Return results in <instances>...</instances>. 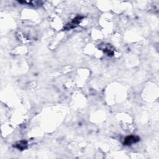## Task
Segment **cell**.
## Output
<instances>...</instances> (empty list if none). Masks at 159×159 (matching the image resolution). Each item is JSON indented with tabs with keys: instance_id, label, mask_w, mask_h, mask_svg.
Returning <instances> with one entry per match:
<instances>
[{
	"instance_id": "obj_1",
	"label": "cell",
	"mask_w": 159,
	"mask_h": 159,
	"mask_svg": "<svg viewBox=\"0 0 159 159\" xmlns=\"http://www.w3.org/2000/svg\"><path fill=\"white\" fill-rule=\"evenodd\" d=\"M139 141H140L139 137L136 135H129L126 137L123 144L125 146H131L132 144L138 142Z\"/></svg>"
},
{
	"instance_id": "obj_2",
	"label": "cell",
	"mask_w": 159,
	"mask_h": 159,
	"mask_svg": "<svg viewBox=\"0 0 159 159\" xmlns=\"http://www.w3.org/2000/svg\"><path fill=\"white\" fill-rule=\"evenodd\" d=\"M83 18V17L81 16H77L75 18H74L73 20H72V21L69 24H67L66 26L65 29H70L75 27L77 26V24H78L80 23V21L82 20Z\"/></svg>"
},
{
	"instance_id": "obj_3",
	"label": "cell",
	"mask_w": 159,
	"mask_h": 159,
	"mask_svg": "<svg viewBox=\"0 0 159 159\" xmlns=\"http://www.w3.org/2000/svg\"><path fill=\"white\" fill-rule=\"evenodd\" d=\"M27 146H28V144H27V142L26 141H18V142H16L15 144V145H14L13 147H15L19 150H25L27 148Z\"/></svg>"
},
{
	"instance_id": "obj_4",
	"label": "cell",
	"mask_w": 159,
	"mask_h": 159,
	"mask_svg": "<svg viewBox=\"0 0 159 159\" xmlns=\"http://www.w3.org/2000/svg\"><path fill=\"white\" fill-rule=\"evenodd\" d=\"M102 50L105 53H106L108 56H112L114 54L113 50H112L110 48L109 44H108V46L107 47L106 46V45H105V47L102 49Z\"/></svg>"
}]
</instances>
